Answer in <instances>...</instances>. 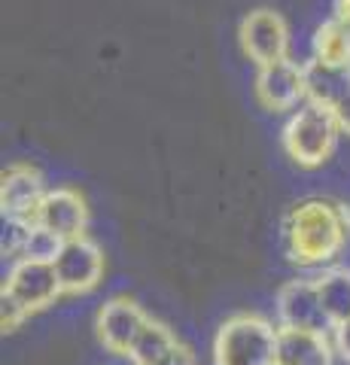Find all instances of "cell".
<instances>
[{
  "mask_svg": "<svg viewBox=\"0 0 350 365\" xmlns=\"http://www.w3.org/2000/svg\"><path fill=\"white\" fill-rule=\"evenodd\" d=\"M217 365H277V329L265 317L238 314L225 319L213 341Z\"/></svg>",
  "mask_w": 350,
  "mask_h": 365,
  "instance_id": "obj_2",
  "label": "cell"
},
{
  "mask_svg": "<svg viewBox=\"0 0 350 365\" xmlns=\"http://www.w3.org/2000/svg\"><path fill=\"white\" fill-rule=\"evenodd\" d=\"M153 365H195V359H192V353H189L183 344H180V341H177V344H174L171 350H168L165 356L155 359Z\"/></svg>",
  "mask_w": 350,
  "mask_h": 365,
  "instance_id": "obj_19",
  "label": "cell"
},
{
  "mask_svg": "<svg viewBox=\"0 0 350 365\" xmlns=\"http://www.w3.org/2000/svg\"><path fill=\"white\" fill-rule=\"evenodd\" d=\"M277 319L280 326L292 329H311V332H335V323L329 319L317 289V277L308 280H289L277 292Z\"/></svg>",
  "mask_w": 350,
  "mask_h": 365,
  "instance_id": "obj_6",
  "label": "cell"
},
{
  "mask_svg": "<svg viewBox=\"0 0 350 365\" xmlns=\"http://www.w3.org/2000/svg\"><path fill=\"white\" fill-rule=\"evenodd\" d=\"M31 314L21 307L19 302H13L9 295L4 292V299H0V323H4V332H16V329L25 323Z\"/></svg>",
  "mask_w": 350,
  "mask_h": 365,
  "instance_id": "obj_18",
  "label": "cell"
},
{
  "mask_svg": "<svg viewBox=\"0 0 350 365\" xmlns=\"http://www.w3.org/2000/svg\"><path fill=\"white\" fill-rule=\"evenodd\" d=\"M43 195H46V189H43L40 170L28 165H13L0 177V207H4V216L34 222Z\"/></svg>",
  "mask_w": 350,
  "mask_h": 365,
  "instance_id": "obj_12",
  "label": "cell"
},
{
  "mask_svg": "<svg viewBox=\"0 0 350 365\" xmlns=\"http://www.w3.org/2000/svg\"><path fill=\"white\" fill-rule=\"evenodd\" d=\"M174 344H177V338H174L171 329L155 323V319H146L143 332L138 335V341H134V347L128 353V362L131 365H153L159 356H165Z\"/></svg>",
  "mask_w": 350,
  "mask_h": 365,
  "instance_id": "obj_16",
  "label": "cell"
},
{
  "mask_svg": "<svg viewBox=\"0 0 350 365\" xmlns=\"http://www.w3.org/2000/svg\"><path fill=\"white\" fill-rule=\"evenodd\" d=\"M146 317L138 302L131 299H110L98 314V338L110 353L116 356H128L134 341L143 332Z\"/></svg>",
  "mask_w": 350,
  "mask_h": 365,
  "instance_id": "obj_10",
  "label": "cell"
},
{
  "mask_svg": "<svg viewBox=\"0 0 350 365\" xmlns=\"http://www.w3.org/2000/svg\"><path fill=\"white\" fill-rule=\"evenodd\" d=\"M332 19H338V21H341V25H347L350 28V0H335V4H332Z\"/></svg>",
  "mask_w": 350,
  "mask_h": 365,
  "instance_id": "obj_21",
  "label": "cell"
},
{
  "mask_svg": "<svg viewBox=\"0 0 350 365\" xmlns=\"http://www.w3.org/2000/svg\"><path fill=\"white\" fill-rule=\"evenodd\" d=\"M64 247V241L49 228H43L34 222L31 232H28V241H25V250H21L19 259H40V262H55L58 250Z\"/></svg>",
  "mask_w": 350,
  "mask_h": 365,
  "instance_id": "obj_17",
  "label": "cell"
},
{
  "mask_svg": "<svg viewBox=\"0 0 350 365\" xmlns=\"http://www.w3.org/2000/svg\"><path fill=\"white\" fill-rule=\"evenodd\" d=\"M241 46L250 61L274 64L280 58H289V28L280 13L274 9H253L250 16L241 21Z\"/></svg>",
  "mask_w": 350,
  "mask_h": 365,
  "instance_id": "obj_5",
  "label": "cell"
},
{
  "mask_svg": "<svg viewBox=\"0 0 350 365\" xmlns=\"http://www.w3.org/2000/svg\"><path fill=\"white\" fill-rule=\"evenodd\" d=\"M317 289L329 319L338 326L350 319V271L347 268H329L317 277Z\"/></svg>",
  "mask_w": 350,
  "mask_h": 365,
  "instance_id": "obj_15",
  "label": "cell"
},
{
  "mask_svg": "<svg viewBox=\"0 0 350 365\" xmlns=\"http://www.w3.org/2000/svg\"><path fill=\"white\" fill-rule=\"evenodd\" d=\"M304 91L311 104L326 107L335 116L338 128L350 134V67H326L320 61L304 64Z\"/></svg>",
  "mask_w": 350,
  "mask_h": 365,
  "instance_id": "obj_8",
  "label": "cell"
},
{
  "mask_svg": "<svg viewBox=\"0 0 350 365\" xmlns=\"http://www.w3.org/2000/svg\"><path fill=\"white\" fill-rule=\"evenodd\" d=\"M335 350L329 332H311V329H277V365H332Z\"/></svg>",
  "mask_w": 350,
  "mask_h": 365,
  "instance_id": "obj_13",
  "label": "cell"
},
{
  "mask_svg": "<svg viewBox=\"0 0 350 365\" xmlns=\"http://www.w3.org/2000/svg\"><path fill=\"white\" fill-rule=\"evenodd\" d=\"M314 61L326 67H350V28L338 19L320 25L314 34Z\"/></svg>",
  "mask_w": 350,
  "mask_h": 365,
  "instance_id": "obj_14",
  "label": "cell"
},
{
  "mask_svg": "<svg viewBox=\"0 0 350 365\" xmlns=\"http://www.w3.org/2000/svg\"><path fill=\"white\" fill-rule=\"evenodd\" d=\"M34 222L49 228V232H55L61 241H73V237L86 235L88 207L73 189H52V192L43 195Z\"/></svg>",
  "mask_w": 350,
  "mask_h": 365,
  "instance_id": "obj_11",
  "label": "cell"
},
{
  "mask_svg": "<svg viewBox=\"0 0 350 365\" xmlns=\"http://www.w3.org/2000/svg\"><path fill=\"white\" fill-rule=\"evenodd\" d=\"M338 128L335 116L320 104H304L299 113H292L287 128H284V150L296 165L302 168H320L326 158L332 155L338 143Z\"/></svg>",
  "mask_w": 350,
  "mask_h": 365,
  "instance_id": "obj_3",
  "label": "cell"
},
{
  "mask_svg": "<svg viewBox=\"0 0 350 365\" xmlns=\"http://www.w3.org/2000/svg\"><path fill=\"white\" fill-rule=\"evenodd\" d=\"M256 98L271 113L292 110L299 101L308 98V91H304V64L292 58L262 64L256 73Z\"/></svg>",
  "mask_w": 350,
  "mask_h": 365,
  "instance_id": "obj_9",
  "label": "cell"
},
{
  "mask_svg": "<svg viewBox=\"0 0 350 365\" xmlns=\"http://www.w3.org/2000/svg\"><path fill=\"white\" fill-rule=\"evenodd\" d=\"M4 292L13 302H19L28 314L43 311V307L55 304L64 295L55 265L40 259H16V265L6 274Z\"/></svg>",
  "mask_w": 350,
  "mask_h": 365,
  "instance_id": "obj_4",
  "label": "cell"
},
{
  "mask_svg": "<svg viewBox=\"0 0 350 365\" xmlns=\"http://www.w3.org/2000/svg\"><path fill=\"white\" fill-rule=\"evenodd\" d=\"M335 350L344 356V362H350V319L335 326Z\"/></svg>",
  "mask_w": 350,
  "mask_h": 365,
  "instance_id": "obj_20",
  "label": "cell"
},
{
  "mask_svg": "<svg viewBox=\"0 0 350 365\" xmlns=\"http://www.w3.org/2000/svg\"><path fill=\"white\" fill-rule=\"evenodd\" d=\"M350 244V213L335 201L311 198L296 204L284 222L287 256L299 265H329Z\"/></svg>",
  "mask_w": 350,
  "mask_h": 365,
  "instance_id": "obj_1",
  "label": "cell"
},
{
  "mask_svg": "<svg viewBox=\"0 0 350 365\" xmlns=\"http://www.w3.org/2000/svg\"><path fill=\"white\" fill-rule=\"evenodd\" d=\"M52 265L61 280L64 295H83V292H92L101 283L104 253L98 250V244H92L83 235V237H73V241H64Z\"/></svg>",
  "mask_w": 350,
  "mask_h": 365,
  "instance_id": "obj_7",
  "label": "cell"
}]
</instances>
